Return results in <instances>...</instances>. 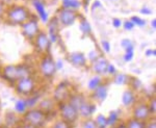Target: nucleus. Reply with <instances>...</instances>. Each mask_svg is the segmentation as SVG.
Masks as SVG:
<instances>
[{
  "instance_id": "f257e3e1",
  "label": "nucleus",
  "mask_w": 156,
  "mask_h": 128,
  "mask_svg": "<svg viewBox=\"0 0 156 128\" xmlns=\"http://www.w3.org/2000/svg\"><path fill=\"white\" fill-rule=\"evenodd\" d=\"M2 77L12 84L24 77L31 76V70L27 65H9L2 69Z\"/></svg>"
},
{
  "instance_id": "f03ea898",
  "label": "nucleus",
  "mask_w": 156,
  "mask_h": 128,
  "mask_svg": "<svg viewBox=\"0 0 156 128\" xmlns=\"http://www.w3.org/2000/svg\"><path fill=\"white\" fill-rule=\"evenodd\" d=\"M29 11L24 6L14 5L6 11L7 21L14 25H22L29 19Z\"/></svg>"
},
{
  "instance_id": "7ed1b4c3",
  "label": "nucleus",
  "mask_w": 156,
  "mask_h": 128,
  "mask_svg": "<svg viewBox=\"0 0 156 128\" xmlns=\"http://www.w3.org/2000/svg\"><path fill=\"white\" fill-rule=\"evenodd\" d=\"M47 121V114H45L40 108H29L24 114L23 122L30 124L37 128H42L45 126Z\"/></svg>"
},
{
  "instance_id": "20e7f679",
  "label": "nucleus",
  "mask_w": 156,
  "mask_h": 128,
  "mask_svg": "<svg viewBox=\"0 0 156 128\" xmlns=\"http://www.w3.org/2000/svg\"><path fill=\"white\" fill-rule=\"evenodd\" d=\"M58 110L60 117H62V120L68 122L69 124H73L78 119V117H79L78 109L68 101L58 103Z\"/></svg>"
},
{
  "instance_id": "39448f33",
  "label": "nucleus",
  "mask_w": 156,
  "mask_h": 128,
  "mask_svg": "<svg viewBox=\"0 0 156 128\" xmlns=\"http://www.w3.org/2000/svg\"><path fill=\"white\" fill-rule=\"evenodd\" d=\"M37 82L34 79L32 76L24 77L16 81V85H15V89L18 94L24 95V96H30L32 93L34 92L36 89Z\"/></svg>"
},
{
  "instance_id": "423d86ee",
  "label": "nucleus",
  "mask_w": 156,
  "mask_h": 128,
  "mask_svg": "<svg viewBox=\"0 0 156 128\" xmlns=\"http://www.w3.org/2000/svg\"><path fill=\"white\" fill-rule=\"evenodd\" d=\"M39 70L45 78H51V77H53L55 72H56L55 62L53 61V59L50 55H45L41 59V62H40Z\"/></svg>"
},
{
  "instance_id": "0eeeda50",
  "label": "nucleus",
  "mask_w": 156,
  "mask_h": 128,
  "mask_svg": "<svg viewBox=\"0 0 156 128\" xmlns=\"http://www.w3.org/2000/svg\"><path fill=\"white\" fill-rule=\"evenodd\" d=\"M22 28V34L25 37H27L28 40H34V37L37 36L40 31V26L37 20L34 19H28L26 22H24L21 25Z\"/></svg>"
},
{
  "instance_id": "6e6552de",
  "label": "nucleus",
  "mask_w": 156,
  "mask_h": 128,
  "mask_svg": "<svg viewBox=\"0 0 156 128\" xmlns=\"http://www.w3.org/2000/svg\"><path fill=\"white\" fill-rule=\"evenodd\" d=\"M77 18V15L75 11L67 9H62L58 11L57 14V21L58 23H62L64 26H71L75 23Z\"/></svg>"
},
{
  "instance_id": "1a4fd4ad",
  "label": "nucleus",
  "mask_w": 156,
  "mask_h": 128,
  "mask_svg": "<svg viewBox=\"0 0 156 128\" xmlns=\"http://www.w3.org/2000/svg\"><path fill=\"white\" fill-rule=\"evenodd\" d=\"M69 82H60V84L57 85V87L54 91V95H53V99L54 101L58 102H65L68 101L70 97V90H69Z\"/></svg>"
},
{
  "instance_id": "9d476101",
  "label": "nucleus",
  "mask_w": 156,
  "mask_h": 128,
  "mask_svg": "<svg viewBox=\"0 0 156 128\" xmlns=\"http://www.w3.org/2000/svg\"><path fill=\"white\" fill-rule=\"evenodd\" d=\"M34 40H36L34 44H36L37 51L41 52V53H46V52L49 51L50 46H51V42H50L49 37L46 34L40 31L37 34V36L34 37Z\"/></svg>"
},
{
  "instance_id": "9b49d317",
  "label": "nucleus",
  "mask_w": 156,
  "mask_h": 128,
  "mask_svg": "<svg viewBox=\"0 0 156 128\" xmlns=\"http://www.w3.org/2000/svg\"><path fill=\"white\" fill-rule=\"evenodd\" d=\"M151 112L147 104L138 103L133 108V118L143 122H147L150 119Z\"/></svg>"
},
{
  "instance_id": "f8f14e48",
  "label": "nucleus",
  "mask_w": 156,
  "mask_h": 128,
  "mask_svg": "<svg viewBox=\"0 0 156 128\" xmlns=\"http://www.w3.org/2000/svg\"><path fill=\"white\" fill-rule=\"evenodd\" d=\"M95 112H96V105L87 100H85L83 103L78 107V114L83 119H89L94 115Z\"/></svg>"
},
{
  "instance_id": "ddd939ff",
  "label": "nucleus",
  "mask_w": 156,
  "mask_h": 128,
  "mask_svg": "<svg viewBox=\"0 0 156 128\" xmlns=\"http://www.w3.org/2000/svg\"><path fill=\"white\" fill-rule=\"evenodd\" d=\"M107 66L108 62L106 61V59L103 56H99L96 61L93 62L92 70L98 75H105L107 74Z\"/></svg>"
},
{
  "instance_id": "4468645a",
  "label": "nucleus",
  "mask_w": 156,
  "mask_h": 128,
  "mask_svg": "<svg viewBox=\"0 0 156 128\" xmlns=\"http://www.w3.org/2000/svg\"><path fill=\"white\" fill-rule=\"evenodd\" d=\"M107 92H108V87L107 84H101L98 87L93 91L92 98L94 100H96L98 102H103L107 97Z\"/></svg>"
},
{
  "instance_id": "2eb2a0df",
  "label": "nucleus",
  "mask_w": 156,
  "mask_h": 128,
  "mask_svg": "<svg viewBox=\"0 0 156 128\" xmlns=\"http://www.w3.org/2000/svg\"><path fill=\"white\" fill-rule=\"evenodd\" d=\"M68 59L75 67H84L87 65V59L81 52H72L68 55Z\"/></svg>"
},
{
  "instance_id": "dca6fc26",
  "label": "nucleus",
  "mask_w": 156,
  "mask_h": 128,
  "mask_svg": "<svg viewBox=\"0 0 156 128\" xmlns=\"http://www.w3.org/2000/svg\"><path fill=\"white\" fill-rule=\"evenodd\" d=\"M32 5L34 6L39 17L42 19V21L44 23H47L48 22V12L46 11L44 2L42 0H32Z\"/></svg>"
},
{
  "instance_id": "f3484780",
  "label": "nucleus",
  "mask_w": 156,
  "mask_h": 128,
  "mask_svg": "<svg viewBox=\"0 0 156 128\" xmlns=\"http://www.w3.org/2000/svg\"><path fill=\"white\" fill-rule=\"evenodd\" d=\"M135 101H136V97H135L133 90H127V91L124 92V94L122 96V103L124 106H131V105L135 103Z\"/></svg>"
},
{
  "instance_id": "a211bd4d",
  "label": "nucleus",
  "mask_w": 156,
  "mask_h": 128,
  "mask_svg": "<svg viewBox=\"0 0 156 128\" xmlns=\"http://www.w3.org/2000/svg\"><path fill=\"white\" fill-rule=\"evenodd\" d=\"M54 99H43L40 101L39 103V108L43 110L45 114H48V112H51L52 110L54 109Z\"/></svg>"
},
{
  "instance_id": "6ab92c4d",
  "label": "nucleus",
  "mask_w": 156,
  "mask_h": 128,
  "mask_svg": "<svg viewBox=\"0 0 156 128\" xmlns=\"http://www.w3.org/2000/svg\"><path fill=\"white\" fill-rule=\"evenodd\" d=\"M57 25H58L57 18H54L51 22H50L48 37L51 43H55L57 41Z\"/></svg>"
},
{
  "instance_id": "aec40b11",
  "label": "nucleus",
  "mask_w": 156,
  "mask_h": 128,
  "mask_svg": "<svg viewBox=\"0 0 156 128\" xmlns=\"http://www.w3.org/2000/svg\"><path fill=\"white\" fill-rule=\"evenodd\" d=\"M20 122V118L17 115L12 114V112H7L5 115V123L4 125L9 128H15V126H18Z\"/></svg>"
},
{
  "instance_id": "412c9836",
  "label": "nucleus",
  "mask_w": 156,
  "mask_h": 128,
  "mask_svg": "<svg viewBox=\"0 0 156 128\" xmlns=\"http://www.w3.org/2000/svg\"><path fill=\"white\" fill-rule=\"evenodd\" d=\"M85 100H87V99H85V98L82 96L81 94H75V95H70L69 99H68V102H69V103H71L73 106L76 107V108L78 109V107L83 103Z\"/></svg>"
},
{
  "instance_id": "4be33fe9",
  "label": "nucleus",
  "mask_w": 156,
  "mask_h": 128,
  "mask_svg": "<svg viewBox=\"0 0 156 128\" xmlns=\"http://www.w3.org/2000/svg\"><path fill=\"white\" fill-rule=\"evenodd\" d=\"M107 118V125L109 127H115L120 120V112L119 110H112L109 112V116Z\"/></svg>"
},
{
  "instance_id": "5701e85b",
  "label": "nucleus",
  "mask_w": 156,
  "mask_h": 128,
  "mask_svg": "<svg viewBox=\"0 0 156 128\" xmlns=\"http://www.w3.org/2000/svg\"><path fill=\"white\" fill-rule=\"evenodd\" d=\"M81 7V2L79 0H65L62 1V9H72V11H76Z\"/></svg>"
},
{
  "instance_id": "b1692460",
  "label": "nucleus",
  "mask_w": 156,
  "mask_h": 128,
  "mask_svg": "<svg viewBox=\"0 0 156 128\" xmlns=\"http://www.w3.org/2000/svg\"><path fill=\"white\" fill-rule=\"evenodd\" d=\"M130 79L131 77L127 76L126 74H123V73H115V77H114V82L115 84H120V85H123V84H127L130 82Z\"/></svg>"
},
{
  "instance_id": "393cba45",
  "label": "nucleus",
  "mask_w": 156,
  "mask_h": 128,
  "mask_svg": "<svg viewBox=\"0 0 156 128\" xmlns=\"http://www.w3.org/2000/svg\"><path fill=\"white\" fill-rule=\"evenodd\" d=\"M27 109H28V107H27V104H26L25 99L17 100L16 103H15V110H16V112L24 115L25 112H27Z\"/></svg>"
},
{
  "instance_id": "a878e982",
  "label": "nucleus",
  "mask_w": 156,
  "mask_h": 128,
  "mask_svg": "<svg viewBox=\"0 0 156 128\" xmlns=\"http://www.w3.org/2000/svg\"><path fill=\"white\" fill-rule=\"evenodd\" d=\"M101 84H102L101 76H100V75H96V76L92 77V78L90 79L89 84H87V87H89V90H90V91H94V90L99 87Z\"/></svg>"
},
{
  "instance_id": "bb28decb",
  "label": "nucleus",
  "mask_w": 156,
  "mask_h": 128,
  "mask_svg": "<svg viewBox=\"0 0 156 128\" xmlns=\"http://www.w3.org/2000/svg\"><path fill=\"white\" fill-rule=\"evenodd\" d=\"M127 128H146V122L140 121V120H136L134 118L128 120L126 123Z\"/></svg>"
},
{
  "instance_id": "cd10ccee",
  "label": "nucleus",
  "mask_w": 156,
  "mask_h": 128,
  "mask_svg": "<svg viewBox=\"0 0 156 128\" xmlns=\"http://www.w3.org/2000/svg\"><path fill=\"white\" fill-rule=\"evenodd\" d=\"M79 28H80V30L82 31V34H87V36H89V34H90V32H92V27H90V23L85 19L81 20L80 25H79Z\"/></svg>"
},
{
  "instance_id": "c85d7f7f",
  "label": "nucleus",
  "mask_w": 156,
  "mask_h": 128,
  "mask_svg": "<svg viewBox=\"0 0 156 128\" xmlns=\"http://www.w3.org/2000/svg\"><path fill=\"white\" fill-rule=\"evenodd\" d=\"M95 123L97 125V128H106L107 125V118L104 115H99L95 119Z\"/></svg>"
},
{
  "instance_id": "c756f323",
  "label": "nucleus",
  "mask_w": 156,
  "mask_h": 128,
  "mask_svg": "<svg viewBox=\"0 0 156 128\" xmlns=\"http://www.w3.org/2000/svg\"><path fill=\"white\" fill-rule=\"evenodd\" d=\"M133 56H134V46H130L128 48L125 49V54H124V61L125 62H131Z\"/></svg>"
},
{
  "instance_id": "7c9ffc66",
  "label": "nucleus",
  "mask_w": 156,
  "mask_h": 128,
  "mask_svg": "<svg viewBox=\"0 0 156 128\" xmlns=\"http://www.w3.org/2000/svg\"><path fill=\"white\" fill-rule=\"evenodd\" d=\"M25 101H26V104H27V107L29 108H32L34 106H36V104L39 102V96H29L27 97V99H25Z\"/></svg>"
},
{
  "instance_id": "2f4dec72",
  "label": "nucleus",
  "mask_w": 156,
  "mask_h": 128,
  "mask_svg": "<svg viewBox=\"0 0 156 128\" xmlns=\"http://www.w3.org/2000/svg\"><path fill=\"white\" fill-rule=\"evenodd\" d=\"M130 21L132 22L133 24H134V26H138V27H144L146 25V21L144 19L140 18V17L137 16H133L131 17V19H130Z\"/></svg>"
},
{
  "instance_id": "473e14b6",
  "label": "nucleus",
  "mask_w": 156,
  "mask_h": 128,
  "mask_svg": "<svg viewBox=\"0 0 156 128\" xmlns=\"http://www.w3.org/2000/svg\"><path fill=\"white\" fill-rule=\"evenodd\" d=\"M51 128H72L71 124H69L68 122L64 121V120H58L52 125Z\"/></svg>"
},
{
  "instance_id": "72a5a7b5",
  "label": "nucleus",
  "mask_w": 156,
  "mask_h": 128,
  "mask_svg": "<svg viewBox=\"0 0 156 128\" xmlns=\"http://www.w3.org/2000/svg\"><path fill=\"white\" fill-rule=\"evenodd\" d=\"M82 128H97V125L95 123V120L90 119H84V122L82 123Z\"/></svg>"
},
{
  "instance_id": "f704fd0d",
  "label": "nucleus",
  "mask_w": 156,
  "mask_h": 128,
  "mask_svg": "<svg viewBox=\"0 0 156 128\" xmlns=\"http://www.w3.org/2000/svg\"><path fill=\"white\" fill-rule=\"evenodd\" d=\"M99 56H100V53L97 51V50H92V51L89 53V55H87V59H89L90 61L93 62L94 61H96Z\"/></svg>"
},
{
  "instance_id": "c9c22d12",
  "label": "nucleus",
  "mask_w": 156,
  "mask_h": 128,
  "mask_svg": "<svg viewBox=\"0 0 156 128\" xmlns=\"http://www.w3.org/2000/svg\"><path fill=\"white\" fill-rule=\"evenodd\" d=\"M148 107H149L151 115H155V112H156V100H155V98H152V99L150 100V103H149V105H148Z\"/></svg>"
},
{
  "instance_id": "e433bc0d",
  "label": "nucleus",
  "mask_w": 156,
  "mask_h": 128,
  "mask_svg": "<svg viewBox=\"0 0 156 128\" xmlns=\"http://www.w3.org/2000/svg\"><path fill=\"white\" fill-rule=\"evenodd\" d=\"M121 46H122L124 49H126L130 46H134V45H133V43L130 41L129 39H124V40H122V42H121Z\"/></svg>"
},
{
  "instance_id": "4c0bfd02",
  "label": "nucleus",
  "mask_w": 156,
  "mask_h": 128,
  "mask_svg": "<svg viewBox=\"0 0 156 128\" xmlns=\"http://www.w3.org/2000/svg\"><path fill=\"white\" fill-rule=\"evenodd\" d=\"M123 26H124V28L126 29V30H131V29L134 28V24L132 23L131 21H125L124 24H123Z\"/></svg>"
},
{
  "instance_id": "58836bf2",
  "label": "nucleus",
  "mask_w": 156,
  "mask_h": 128,
  "mask_svg": "<svg viewBox=\"0 0 156 128\" xmlns=\"http://www.w3.org/2000/svg\"><path fill=\"white\" fill-rule=\"evenodd\" d=\"M107 73L110 74V75H115V73H117V69H115V67L112 64H108V66H107Z\"/></svg>"
},
{
  "instance_id": "ea45409f",
  "label": "nucleus",
  "mask_w": 156,
  "mask_h": 128,
  "mask_svg": "<svg viewBox=\"0 0 156 128\" xmlns=\"http://www.w3.org/2000/svg\"><path fill=\"white\" fill-rule=\"evenodd\" d=\"M101 46H102V48H103V50H104L105 52H109L110 51V44H109V42L102 41L101 42Z\"/></svg>"
},
{
  "instance_id": "a19ab883",
  "label": "nucleus",
  "mask_w": 156,
  "mask_h": 128,
  "mask_svg": "<svg viewBox=\"0 0 156 128\" xmlns=\"http://www.w3.org/2000/svg\"><path fill=\"white\" fill-rule=\"evenodd\" d=\"M112 25H114V27H115V28H120L122 26V21L119 18H115L112 20Z\"/></svg>"
},
{
  "instance_id": "79ce46f5",
  "label": "nucleus",
  "mask_w": 156,
  "mask_h": 128,
  "mask_svg": "<svg viewBox=\"0 0 156 128\" xmlns=\"http://www.w3.org/2000/svg\"><path fill=\"white\" fill-rule=\"evenodd\" d=\"M4 12H5V6H4V3H2V2L0 1V19L3 17Z\"/></svg>"
},
{
  "instance_id": "37998d69",
  "label": "nucleus",
  "mask_w": 156,
  "mask_h": 128,
  "mask_svg": "<svg viewBox=\"0 0 156 128\" xmlns=\"http://www.w3.org/2000/svg\"><path fill=\"white\" fill-rule=\"evenodd\" d=\"M140 12L144 15H151L152 14V11H151L149 7H143V9H140Z\"/></svg>"
},
{
  "instance_id": "c03bdc74",
  "label": "nucleus",
  "mask_w": 156,
  "mask_h": 128,
  "mask_svg": "<svg viewBox=\"0 0 156 128\" xmlns=\"http://www.w3.org/2000/svg\"><path fill=\"white\" fill-rule=\"evenodd\" d=\"M146 128H156L155 120H153V121H150L149 123H146Z\"/></svg>"
},
{
  "instance_id": "a18cd8bd",
  "label": "nucleus",
  "mask_w": 156,
  "mask_h": 128,
  "mask_svg": "<svg viewBox=\"0 0 156 128\" xmlns=\"http://www.w3.org/2000/svg\"><path fill=\"white\" fill-rule=\"evenodd\" d=\"M146 55H147V56H151V55H153V56H156L155 49H148L147 51H146Z\"/></svg>"
},
{
  "instance_id": "49530a36",
  "label": "nucleus",
  "mask_w": 156,
  "mask_h": 128,
  "mask_svg": "<svg viewBox=\"0 0 156 128\" xmlns=\"http://www.w3.org/2000/svg\"><path fill=\"white\" fill-rule=\"evenodd\" d=\"M62 66H64V64H62V61L58 59L57 62H55V68H56V70L62 69Z\"/></svg>"
},
{
  "instance_id": "de8ad7c7",
  "label": "nucleus",
  "mask_w": 156,
  "mask_h": 128,
  "mask_svg": "<svg viewBox=\"0 0 156 128\" xmlns=\"http://www.w3.org/2000/svg\"><path fill=\"white\" fill-rule=\"evenodd\" d=\"M97 6H100L101 7L102 6V4H101V2L99 1V0H96V1L93 3V9H96V7Z\"/></svg>"
},
{
  "instance_id": "09e8293b",
  "label": "nucleus",
  "mask_w": 156,
  "mask_h": 128,
  "mask_svg": "<svg viewBox=\"0 0 156 128\" xmlns=\"http://www.w3.org/2000/svg\"><path fill=\"white\" fill-rule=\"evenodd\" d=\"M20 128H37V127L32 126L30 124H27V123H23L22 125H20Z\"/></svg>"
},
{
  "instance_id": "8fccbe9b",
  "label": "nucleus",
  "mask_w": 156,
  "mask_h": 128,
  "mask_svg": "<svg viewBox=\"0 0 156 128\" xmlns=\"http://www.w3.org/2000/svg\"><path fill=\"white\" fill-rule=\"evenodd\" d=\"M115 128H127V126H126V123H121V124H119V125H115Z\"/></svg>"
},
{
  "instance_id": "3c124183",
  "label": "nucleus",
  "mask_w": 156,
  "mask_h": 128,
  "mask_svg": "<svg viewBox=\"0 0 156 128\" xmlns=\"http://www.w3.org/2000/svg\"><path fill=\"white\" fill-rule=\"evenodd\" d=\"M151 26L153 27V28H156V19H153L152 20V22H151Z\"/></svg>"
},
{
  "instance_id": "603ef678",
  "label": "nucleus",
  "mask_w": 156,
  "mask_h": 128,
  "mask_svg": "<svg viewBox=\"0 0 156 128\" xmlns=\"http://www.w3.org/2000/svg\"><path fill=\"white\" fill-rule=\"evenodd\" d=\"M0 128H9V127H7V126H5V125H4V126H0Z\"/></svg>"
},
{
  "instance_id": "864d4df0",
  "label": "nucleus",
  "mask_w": 156,
  "mask_h": 128,
  "mask_svg": "<svg viewBox=\"0 0 156 128\" xmlns=\"http://www.w3.org/2000/svg\"><path fill=\"white\" fill-rule=\"evenodd\" d=\"M0 124H1V120H0ZM0 126H1V125H0Z\"/></svg>"
},
{
  "instance_id": "5fc2aeb1",
  "label": "nucleus",
  "mask_w": 156,
  "mask_h": 128,
  "mask_svg": "<svg viewBox=\"0 0 156 128\" xmlns=\"http://www.w3.org/2000/svg\"><path fill=\"white\" fill-rule=\"evenodd\" d=\"M112 1H115V0H112Z\"/></svg>"
},
{
  "instance_id": "6e6d98bb",
  "label": "nucleus",
  "mask_w": 156,
  "mask_h": 128,
  "mask_svg": "<svg viewBox=\"0 0 156 128\" xmlns=\"http://www.w3.org/2000/svg\"><path fill=\"white\" fill-rule=\"evenodd\" d=\"M110 128H115V127H110Z\"/></svg>"
},
{
  "instance_id": "4d7b16f0",
  "label": "nucleus",
  "mask_w": 156,
  "mask_h": 128,
  "mask_svg": "<svg viewBox=\"0 0 156 128\" xmlns=\"http://www.w3.org/2000/svg\"><path fill=\"white\" fill-rule=\"evenodd\" d=\"M62 1H65V0H62Z\"/></svg>"
}]
</instances>
